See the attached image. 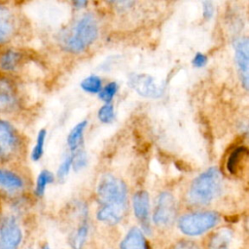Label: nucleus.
<instances>
[{"instance_id": "nucleus-27", "label": "nucleus", "mask_w": 249, "mask_h": 249, "mask_svg": "<svg viewBox=\"0 0 249 249\" xmlns=\"http://www.w3.org/2000/svg\"><path fill=\"white\" fill-rule=\"evenodd\" d=\"M192 62H193V65L196 68L203 67L207 63V56L201 53H196Z\"/></svg>"}, {"instance_id": "nucleus-30", "label": "nucleus", "mask_w": 249, "mask_h": 249, "mask_svg": "<svg viewBox=\"0 0 249 249\" xmlns=\"http://www.w3.org/2000/svg\"><path fill=\"white\" fill-rule=\"evenodd\" d=\"M88 4L87 1H83V0H78V1H75L74 2V6L76 8H83L84 6H86Z\"/></svg>"}, {"instance_id": "nucleus-4", "label": "nucleus", "mask_w": 249, "mask_h": 249, "mask_svg": "<svg viewBox=\"0 0 249 249\" xmlns=\"http://www.w3.org/2000/svg\"><path fill=\"white\" fill-rule=\"evenodd\" d=\"M21 140L15 126L0 119V164H7L19 154Z\"/></svg>"}, {"instance_id": "nucleus-23", "label": "nucleus", "mask_w": 249, "mask_h": 249, "mask_svg": "<svg viewBox=\"0 0 249 249\" xmlns=\"http://www.w3.org/2000/svg\"><path fill=\"white\" fill-rule=\"evenodd\" d=\"M98 119L103 124H110L115 119V112L114 108L111 104H105L100 107L98 110Z\"/></svg>"}, {"instance_id": "nucleus-2", "label": "nucleus", "mask_w": 249, "mask_h": 249, "mask_svg": "<svg viewBox=\"0 0 249 249\" xmlns=\"http://www.w3.org/2000/svg\"><path fill=\"white\" fill-rule=\"evenodd\" d=\"M222 188V177L217 167H209L200 173L191 184L188 196L193 204L205 205L210 203Z\"/></svg>"}, {"instance_id": "nucleus-18", "label": "nucleus", "mask_w": 249, "mask_h": 249, "mask_svg": "<svg viewBox=\"0 0 249 249\" xmlns=\"http://www.w3.org/2000/svg\"><path fill=\"white\" fill-rule=\"evenodd\" d=\"M248 154V150L244 146L236 147L229 156L227 160V169L231 174H234L237 171L239 162L242 160V158Z\"/></svg>"}, {"instance_id": "nucleus-21", "label": "nucleus", "mask_w": 249, "mask_h": 249, "mask_svg": "<svg viewBox=\"0 0 249 249\" xmlns=\"http://www.w3.org/2000/svg\"><path fill=\"white\" fill-rule=\"evenodd\" d=\"M46 136H47V131L46 129L42 128L39 130L38 134H37V138H36V143L32 149L31 152V159L34 161L39 160L44 153V145H45V140H46Z\"/></svg>"}, {"instance_id": "nucleus-7", "label": "nucleus", "mask_w": 249, "mask_h": 249, "mask_svg": "<svg viewBox=\"0 0 249 249\" xmlns=\"http://www.w3.org/2000/svg\"><path fill=\"white\" fill-rule=\"evenodd\" d=\"M128 85L138 94L149 98L160 97L164 89L163 85L157 84L156 80L148 74H131L128 78Z\"/></svg>"}, {"instance_id": "nucleus-26", "label": "nucleus", "mask_w": 249, "mask_h": 249, "mask_svg": "<svg viewBox=\"0 0 249 249\" xmlns=\"http://www.w3.org/2000/svg\"><path fill=\"white\" fill-rule=\"evenodd\" d=\"M86 164H87V155L85 152L81 151L76 155V157L73 158V163H72L73 168L75 171H78L84 166H86Z\"/></svg>"}, {"instance_id": "nucleus-16", "label": "nucleus", "mask_w": 249, "mask_h": 249, "mask_svg": "<svg viewBox=\"0 0 249 249\" xmlns=\"http://www.w3.org/2000/svg\"><path fill=\"white\" fill-rule=\"evenodd\" d=\"M87 121H82L78 123L70 131L67 137V144L72 152L78 149L80 144L83 141V136H84V130L87 127Z\"/></svg>"}, {"instance_id": "nucleus-31", "label": "nucleus", "mask_w": 249, "mask_h": 249, "mask_svg": "<svg viewBox=\"0 0 249 249\" xmlns=\"http://www.w3.org/2000/svg\"><path fill=\"white\" fill-rule=\"evenodd\" d=\"M46 249H48V248H46Z\"/></svg>"}, {"instance_id": "nucleus-13", "label": "nucleus", "mask_w": 249, "mask_h": 249, "mask_svg": "<svg viewBox=\"0 0 249 249\" xmlns=\"http://www.w3.org/2000/svg\"><path fill=\"white\" fill-rule=\"evenodd\" d=\"M24 187V180L17 172L0 166V188L9 192H18Z\"/></svg>"}, {"instance_id": "nucleus-8", "label": "nucleus", "mask_w": 249, "mask_h": 249, "mask_svg": "<svg viewBox=\"0 0 249 249\" xmlns=\"http://www.w3.org/2000/svg\"><path fill=\"white\" fill-rule=\"evenodd\" d=\"M234 58L241 84L245 89L249 85V41L247 37H240L233 42Z\"/></svg>"}, {"instance_id": "nucleus-22", "label": "nucleus", "mask_w": 249, "mask_h": 249, "mask_svg": "<svg viewBox=\"0 0 249 249\" xmlns=\"http://www.w3.org/2000/svg\"><path fill=\"white\" fill-rule=\"evenodd\" d=\"M118 90V85L115 82H111L107 84L99 92L98 96L101 100L106 102V104H109V102L113 99L116 92Z\"/></svg>"}, {"instance_id": "nucleus-1", "label": "nucleus", "mask_w": 249, "mask_h": 249, "mask_svg": "<svg viewBox=\"0 0 249 249\" xmlns=\"http://www.w3.org/2000/svg\"><path fill=\"white\" fill-rule=\"evenodd\" d=\"M97 196L101 203L97 212L98 220L110 225L120 222L125 211V184L116 176L106 173L99 179Z\"/></svg>"}, {"instance_id": "nucleus-20", "label": "nucleus", "mask_w": 249, "mask_h": 249, "mask_svg": "<svg viewBox=\"0 0 249 249\" xmlns=\"http://www.w3.org/2000/svg\"><path fill=\"white\" fill-rule=\"evenodd\" d=\"M102 81L98 76L91 75L85 78L81 83V88L83 90L89 93H97L101 90Z\"/></svg>"}, {"instance_id": "nucleus-15", "label": "nucleus", "mask_w": 249, "mask_h": 249, "mask_svg": "<svg viewBox=\"0 0 249 249\" xmlns=\"http://www.w3.org/2000/svg\"><path fill=\"white\" fill-rule=\"evenodd\" d=\"M122 249H147L145 238L141 231L133 228L126 234L121 244Z\"/></svg>"}, {"instance_id": "nucleus-29", "label": "nucleus", "mask_w": 249, "mask_h": 249, "mask_svg": "<svg viewBox=\"0 0 249 249\" xmlns=\"http://www.w3.org/2000/svg\"><path fill=\"white\" fill-rule=\"evenodd\" d=\"M173 249H199L198 246L192 241H181L177 243Z\"/></svg>"}, {"instance_id": "nucleus-19", "label": "nucleus", "mask_w": 249, "mask_h": 249, "mask_svg": "<svg viewBox=\"0 0 249 249\" xmlns=\"http://www.w3.org/2000/svg\"><path fill=\"white\" fill-rule=\"evenodd\" d=\"M54 180L53 175L52 172L49 170H42L36 180V185H35V194L38 196H41L44 195L45 190L47 186L51 183H53Z\"/></svg>"}, {"instance_id": "nucleus-17", "label": "nucleus", "mask_w": 249, "mask_h": 249, "mask_svg": "<svg viewBox=\"0 0 249 249\" xmlns=\"http://www.w3.org/2000/svg\"><path fill=\"white\" fill-rule=\"evenodd\" d=\"M231 240V232L227 229H222L209 241V249H229Z\"/></svg>"}, {"instance_id": "nucleus-14", "label": "nucleus", "mask_w": 249, "mask_h": 249, "mask_svg": "<svg viewBox=\"0 0 249 249\" xmlns=\"http://www.w3.org/2000/svg\"><path fill=\"white\" fill-rule=\"evenodd\" d=\"M132 203L135 216L141 221H146L149 215V194L146 191L136 192Z\"/></svg>"}, {"instance_id": "nucleus-11", "label": "nucleus", "mask_w": 249, "mask_h": 249, "mask_svg": "<svg viewBox=\"0 0 249 249\" xmlns=\"http://www.w3.org/2000/svg\"><path fill=\"white\" fill-rule=\"evenodd\" d=\"M17 29L18 19L13 9L8 4L0 3V47L12 40Z\"/></svg>"}, {"instance_id": "nucleus-6", "label": "nucleus", "mask_w": 249, "mask_h": 249, "mask_svg": "<svg viewBox=\"0 0 249 249\" xmlns=\"http://www.w3.org/2000/svg\"><path fill=\"white\" fill-rule=\"evenodd\" d=\"M20 98L15 83L0 75V117H8L18 111Z\"/></svg>"}, {"instance_id": "nucleus-28", "label": "nucleus", "mask_w": 249, "mask_h": 249, "mask_svg": "<svg viewBox=\"0 0 249 249\" xmlns=\"http://www.w3.org/2000/svg\"><path fill=\"white\" fill-rule=\"evenodd\" d=\"M202 5H203V17L206 19L211 18L214 14V8H213L212 3L209 1H204L202 3Z\"/></svg>"}, {"instance_id": "nucleus-9", "label": "nucleus", "mask_w": 249, "mask_h": 249, "mask_svg": "<svg viewBox=\"0 0 249 249\" xmlns=\"http://www.w3.org/2000/svg\"><path fill=\"white\" fill-rule=\"evenodd\" d=\"M176 215V204L173 196L168 192L161 193L157 201L153 220L159 226H167L173 222Z\"/></svg>"}, {"instance_id": "nucleus-24", "label": "nucleus", "mask_w": 249, "mask_h": 249, "mask_svg": "<svg viewBox=\"0 0 249 249\" xmlns=\"http://www.w3.org/2000/svg\"><path fill=\"white\" fill-rule=\"evenodd\" d=\"M73 158H74V155L71 154V155L67 156L64 159V160L60 163V165H59V167L57 169V177H58V179L62 180V179H64L68 175V173L70 171V168L72 166V163H73Z\"/></svg>"}, {"instance_id": "nucleus-12", "label": "nucleus", "mask_w": 249, "mask_h": 249, "mask_svg": "<svg viewBox=\"0 0 249 249\" xmlns=\"http://www.w3.org/2000/svg\"><path fill=\"white\" fill-rule=\"evenodd\" d=\"M23 54L12 48H7L0 52V74L7 76L17 72L22 63Z\"/></svg>"}, {"instance_id": "nucleus-10", "label": "nucleus", "mask_w": 249, "mask_h": 249, "mask_svg": "<svg viewBox=\"0 0 249 249\" xmlns=\"http://www.w3.org/2000/svg\"><path fill=\"white\" fill-rule=\"evenodd\" d=\"M21 231L13 217L4 219L0 226V249H17L21 241Z\"/></svg>"}, {"instance_id": "nucleus-25", "label": "nucleus", "mask_w": 249, "mask_h": 249, "mask_svg": "<svg viewBox=\"0 0 249 249\" xmlns=\"http://www.w3.org/2000/svg\"><path fill=\"white\" fill-rule=\"evenodd\" d=\"M87 232H88V228L86 225H83L82 227L79 228V230L77 231V232L74 236V239H73V248L74 249L82 248V246L85 242L86 236H87Z\"/></svg>"}, {"instance_id": "nucleus-5", "label": "nucleus", "mask_w": 249, "mask_h": 249, "mask_svg": "<svg viewBox=\"0 0 249 249\" xmlns=\"http://www.w3.org/2000/svg\"><path fill=\"white\" fill-rule=\"evenodd\" d=\"M218 221L219 216L215 212H196L182 216L178 227L187 235H198L213 228Z\"/></svg>"}, {"instance_id": "nucleus-3", "label": "nucleus", "mask_w": 249, "mask_h": 249, "mask_svg": "<svg viewBox=\"0 0 249 249\" xmlns=\"http://www.w3.org/2000/svg\"><path fill=\"white\" fill-rule=\"evenodd\" d=\"M98 36V24L93 15H83L75 23L70 34L64 40V49L70 53H78L91 45Z\"/></svg>"}]
</instances>
